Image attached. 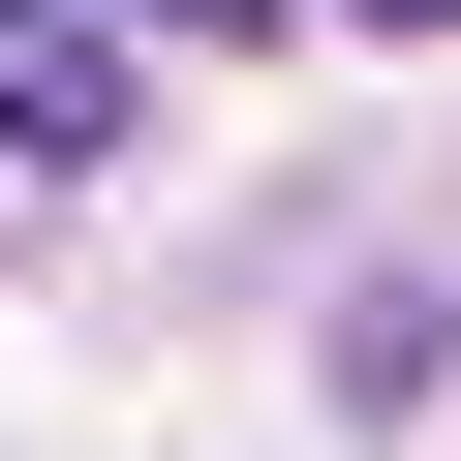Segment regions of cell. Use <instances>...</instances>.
Here are the masks:
<instances>
[{
    "label": "cell",
    "mask_w": 461,
    "mask_h": 461,
    "mask_svg": "<svg viewBox=\"0 0 461 461\" xmlns=\"http://www.w3.org/2000/svg\"><path fill=\"white\" fill-rule=\"evenodd\" d=\"M93 32H277V0H93Z\"/></svg>",
    "instance_id": "2"
},
{
    "label": "cell",
    "mask_w": 461,
    "mask_h": 461,
    "mask_svg": "<svg viewBox=\"0 0 461 461\" xmlns=\"http://www.w3.org/2000/svg\"><path fill=\"white\" fill-rule=\"evenodd\" d=\"M339 32H461V0H339Z\"/></svg>",
    "instance_id": "3"
},
{
    "label": "cell",
    "mask_w": 461,
    "mask_h": 461,
    "mask_svg": "<svg viewBox=\"0 0 461 461\" xmlns=\"http://www.w3.org/2000/svg\"><path fill=\"white\" fill-rule=\"evenodd\" d=\"M0 154H123V32H93V0H0Z\"/></svg>",
    "instance_id": "1"
}]
</instances>
